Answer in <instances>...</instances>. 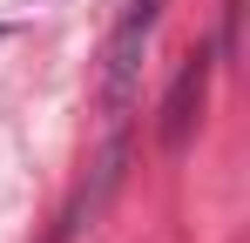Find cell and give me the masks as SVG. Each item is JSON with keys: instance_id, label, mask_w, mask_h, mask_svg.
<instances>
[{"instance_id": "1", "label": "cell", "mask_w": 250, "mask_h": 243, "mask_svg": "<svg viewBox=\"0 0 250 243\" xmlns=\"http://www.w3.org/2000/svg\"><path fill=\"white\" fill-rule=\"evenodd\" d=\"M156 20H163V0H128L122 27L108 34V54H102V108L108 115H128L135 81H142V47L156 34Z\"/></svg>"}, {"instance_id": "2", "label": "cell", "mask_w": 250, "mask_h": 243, "mask_svg": "<svg viewBox=\"0 0 250 243\" xmlns=\"http://www.w3.org/2000/svg\"><path fill=\"white\" fill-rule=\"evenodd\" d=\"M203 95H209V54L196 47V54L183 61V75L169 81L163 115H156V142H163V149H183V142H189V128L203 115Z\"/></svg>"}]
</instances>
